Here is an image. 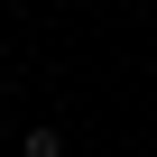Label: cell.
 I'll return each mask as SVG.
<instances>
[{"instance_id": "1", "label": "cell", "mask_w": 157, "mask_h": 157, "mask_svg": "<svg viewBox=\"0 0 157 157\" xmlns=\"http://www.w3.org/2000/svg\"><path fill=\"white\" fill-rule=\"evenodd\" d=\"M19 157H65V139H56V129H28V139H19Z\"/></svg>"}]
</instances>
